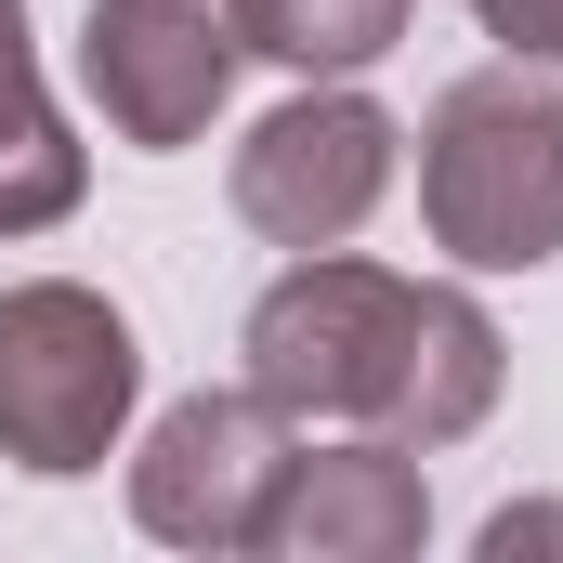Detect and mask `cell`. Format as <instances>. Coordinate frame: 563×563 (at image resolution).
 <instances>
[{
    "label": "cell",
    "mask_w": 563,
    "mask_h": 563,
    "mask_svg": "<svg viewBox=\"0 0 563 563\" xmlns=\"http://www.w3.org/2000/svg\"><path fill=\"white\" fill-rule=\"evenodd\" d=\"M250 394L276 420H354L380 445H459L498 407V328L459 288L314 250L250 301Z\"/></svg>",
    "instance_id": "obj_1"
},
{
    "label": "cell",
    "mask_w": 563,
    "mask_h": 563,
    "mask_svg": "<svg viewBox=\"0 0 563 563\" xmlns=\"http://www.w3.org/2000/svg\"><path fill=\"white\" fill-rule=\"evenodd\" d=\"M420 210H432V250H459L485 276H525L563 250V92L525 79V53L432 106Z\"/></svg>",
    "instance_id": "obj_2"
},
{
    "label": "cell",
    "mask_w": 563,
    "mask_h": 563,
    "mask_svg": "<svg viewBox=\"0 0 563 563\" xmlns=\"http://www.w3.org/2000/svg\"><path fill=\"white\" fill-rule=\"evenodd\" d=\"M132 394H144V354L92 288H66V276L0 288V459L92 472L132 420Z\"/></svg>",
    "instance_id": "obj_3"
},
{
    "label": "cell",
    "mask_w": 563,
    "mask_h": 563,
    "mask_svg": "<svg viewBox=\"0 0 563 563\" xmlns=\"http://www.w3.org/2000/svg\"><path fill=\"white\" fill-rule=\"evenodd\" d=\"M276 472H288V420L263 394H184L132 459V525L170 551H263Z\"/></svg>",
    "instance_id": "obj_4"
},
{
    "label": "cell",
    "mask_w": 563,
    "mask_h": 563,
    "mask_svg": "<svg viewBox=\"0 0 563 563\" xmlns=\"http://www.w3.org/2000/svg\"><path fill=\"white\" fill-rule=\"evenodd\" d=\"M394 184V119L367 92H301L236 144V223L276 250H341Z\"/></svg>",
    "instance_id": "obj_5"
},
{
    "label": "cell",
    "mask_w": 563,
    "mask_h": 563,
    "mask_svg": "<svg viewBox=\"0 0 563 563\" xmlns=\"http://www.w3.org/2000/svg\"><path fill=\"white\" fill-rule=\"evenodd\" d=\"M79 79L119 144H197L223 79H236V13L223 0H92Z\"/></svg>",
    "instance_id": "obj_6"
},
{
    "label": "cell",
    "mask_w": 563,
    "mask_h": 563,
    "mask_svg": "<svg viewBox=\"0 0 563 563\" xmlns=\"http://www.w3.org/2000/svg\"><path fill=\"white\" fill-rule=\"evenodd\" d=\"M432 498H420V445H328V459H301L288 445L276 472V511H263V551H314V563H394L420 551Z\"/></svg>",
    "instance_id": "obj_7"
},
{
    "label": "cell",
    "mask_w": 563,
    "mask_h": 563,
    "mask_svg": "<svg viewBox=\"0 0 563 563\" xmlns=\"http://www.w3.org/2000/svg\"><path fill=\"white\" fill-rule=\"evenodd\" d=\"M79 210V144L26 66V0H0V236H40Z\"/></svg>",
    "instance_id": "obj_8"
},
{
    "label": "cell",
    "mask_w": 563,
    "mask_h": 563,
    "mask_svg": "<svg viewBox=\"0 0 563 563\" xmlns=\"http://www.w3.org/2000/svg\"><path fill=\"white\" fill-rule=\"evenodd\" d=\"M223 13H236V53H276V66H314V79L380 66L407 40V0H223Z\"/></svg>",
    "instance_id": "obj_9"
},
{
    "label": "cell",
    "mask_w": 563,
    "mask_h": 563,
    "mask_svg": "<svg viewBox=\"0 0 563 563\" xmlns=\"http://www.w3.org/2000/svg\"><path fill=\"white\" fill-rule=\"evenodd\" d=\"M485 13V40H511L525 66H563V0H472Z\"/></svg>",
    "instance_id": "obj_10"
}]
</instances>
